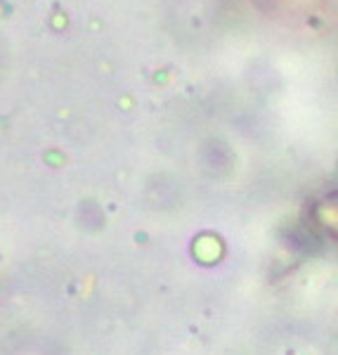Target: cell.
I'll use <instances>...</instances> for the list:
<instances>
[]
</instances>
